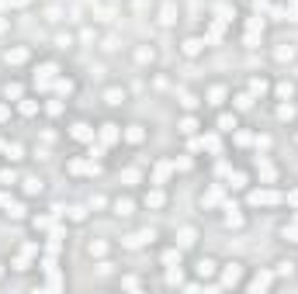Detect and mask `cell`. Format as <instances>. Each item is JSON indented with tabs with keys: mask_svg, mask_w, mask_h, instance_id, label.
<instances>
[{
	"mask_svg": "<svg viewBox=\"0 0 298 294\" xmlns=\"http://www.w3.org/2000/svg\"><path fill=\"white\" fill-rule=\"evenodd\" d=\"M0 274H3V270H0Z\"/></svg>",
	"mask_w": 298,
	"mask_h": 294,
	"instance_id": "1f68e13d",
	"label": "cell"
},
{
	"mask_svg": "<svg viewBox=\"0 0 298 294\" xmlns=\"http://www.w3.org/2000/svg\"><path fill=\"white\" fill-rule=\"evenodd\" d=\"M24 184H28V187H24L28 194H38V191H42V180H35V177H31V180H24Z\"/></svg>",
	"mask_w": 298,
	"mask_h": 294,
	"instance_id": "cb8c5ba5",
	"label": "cell"
},
{
	"mask_svg": "<svg viewBox=\"0 0 298 294\" xmlns=\"http://www.w3.org/2000/svg\"><path fill=\"white\" fill-rule=\"evenodd\" d=\"M3 118H7V107H3V104H0V121H3Z\"/></svg>",
	"mask_w": 298,
	"mask_h": 294,
	"instance_id": "4dcf8cb0",
	"label": "cell"
},
{
	"mask_svg": "<svg viewBox=\"0 0 298 294\" xmlns=\"http://www.w3.org/2000/svg\"><path fill=\"white\" fill-rule=\"evenodd\" d=\"M219 125H222V132H236V118H229V114L219 118Z\"/></svg>",
	"mask_w": 298,
	"mask_h": 294,
	"instance_id": "d6986e66",
	"label": "cell"
},
{
	"mask_svg": "<svg viewBox=\"0 0 298 294\" xmlns=\"http://www.w3.org/2000/svg\"><path fill=\"white\" fill-rule=\"evenodd\" d=\"M3 97L17 100V97H21V83H7V87H3Z\"/></svg>",
	"mask_w": 298,
	"mask_h": 294,
	"instance_id": "7c38bea8",
	"label": "cell"
},
{
	"mask_svg": "<svg viewBox=\"0 0 298 294\" xmlns=\"http://www.w3.org/2000/svg\"><path fill=\"white\" fill-rule=\"evenodd\" d=\"M163 263H166V267H170V263H180V249H166V253H163Z\"/></svg>",
	"mask_w": 298,
	"mask_h": 294,
	"instance_id": "2e32d148",
	"label": "cell"
},
{
	"mask_svg": "<svg viewBox=\"0 0 298 294\" xmlns=\"http://www.w3.org/2000/svg\"><path fill=\"white\" fill-rule=\"evenodd\" d=\"M278 59H281V63H288V59H295V49H292V45H288V49L281 45V49H278Z\"/></svg>",
	"mask_w": 298,
	"mask_h": 294,
	"instance_id": "ffe728a7",
	"label": "cell"
},
{
	"mask_svg": "<svg viewBox=\"0 0 298 294\" xmlns=\"http://www.w3.org/2000/svg\"><path fill=\"white\" fill-rule=\"evenodd\" d=\"M163 201H166V197H163V191H149V194H146V204H149V208H163Z\"/></svg>",
	"mask_w": 298,
	"mask_h": 294,
	"instance_id": "9c48e42d",
	"label": "cell"
},
{
	"mask_svg": "<svg viewBox=\"0 0 298 294\" xmlns=\"http://www.w3.org/2000/svg\"><path fill=\"white\" fill-rule=\"evenodd\" d=\"M201 49H205V38H187V42H184V56H187V59H194Z\"/></svg>",
	"mask_w": 298,
	"mask_h": 294,
	"instance_id": "3957f363",
	"label": "cell"
},
{
	"mask_svg": "<svg viewBox=\"0 0 298 294\" xmlns=\"http://www.w3.org/2000/svg\"><path fill=\"white\" fill-rule=\"evenodd\" d=\"M215 274V260H201L198 263V277H212Z\"/></svg>",
	"mask_w": 298,
	"mask_h": 294,
	"instance_id": "30bf717a",
	"label": "cell"
},
{
	"mask_svg": "<svg viewBox=\"0 0 298 294\" xmlns=\"http://www.w3.org/2000/svg\"><path fill=\"white\" fill-rule=\"evenodd\" d=\"M208 97H212V104H222V97H225V87H212V90H208Z\"/></svg>",
	"mask_w": 298,
	"mask_h": 294,
	"instance_id": "ac0fdd59",
	"label": "cell"
},
{
	"mask_svg": "<svg viewBox=\"0 0 298 294\" xmlns=\"http://www.w3.org/2000/svg\"><path fill=\"white\" fill-rule=\"evenodd\" d=\"M278 97H281V100H292V97H295V83H292V80H281V83H278Z\"/></svg>",
	"mask_w": 298,
	"mask_h": 294,
	"instance_id": "5b68a950",
	"label": "cell"
},
{
	"mask_svg": "<svg viewBox=\"0 0 298 294\" xmlns=\"http://www.w3.org/2000/svg\"><path fill=\"white\" fill-rule=\"evenodd\" d=\"M115 215H132V201H115Z\"/></svg>",
	"mask_w": 298,
	"mask_h": 294,
	"instance_id": "5bb4252c",
	"label": "cell"
},
{
	"mask_svg": "<svg viewBox=\"0 0 298 294\" xmlns=\"http://www.w3.org/2000/svg\"><path fill=\"white\" fill-rule=\"evenodd\" d=\"M159 21H163V24H173V21H177V10H173V3H163V10H159Z\"/></svg>",
	"mask_w": 298,
	"mask_h": 294,
	"instance_id": "52a82bcc",
	"label": "cell"
},
{
	"mask_svg": "<svg viewBox=\"0 0 298 294\" xmlns=\"http://www.w3.org/2000/svg\"><path fill=\"white\" fill-rule=\"evenodd\" d=\"M250 201H253V204H274V201H278V194H274V191H253V194H250Z\"/></svg>",
	"mask_w": 298,
	"mask_h": 294,
	"instance_id": "277c9868",
	"label": "cell"
},
{
	"mask_svg": "<svg viewBox=\"0 0 298 294\" xmlns=\"http://www.w3.org/2000/svg\"><path fill=\"white\" fill-rule=\"evenodd\" d=\"M0 184H3V187H10V184H14V173H7V170H3V173H0Z\"/></svg>",
	"mask_w": 298,
	"mask_h": 294,
	"instance_id": "f1b7e54d",
	"label": "cell"
},
{
	"mask_svg": "<svg viewBox=\"0 0 298 294\" xmlns=\"http://www.w3.org/2000/svg\"><path fill=\"white\" fill-rule=\"evenodd\" d=\"M194 128H198V121H194V118H184V121H180V132H184V135H191Z\"/></svg>",
	"mask_w": 298,
	"mask_h": 294,
	"instance_id": "7402d4cb",
	"label": "cell"
},
{
	"mask_svg": "<svg viewBox=\"0 0 298 294\" xmlns=\"http://www.w3.org/2000/svg\"><path fill=\"white\" fill-rule=\"evenodd\" d=\"M250 90L253 94H267V80H250Z\"/></svg>",
	"mask_w": 298,
	"mask_h": 294,
	"instance_id": "44dd1931",
	"label": "cell"
},
{
	"mask_svg": "<svg viewBox=\"0 0 298 294\" xmlns=\"http://www.w3.org/2000/svg\"><path fill=\"white\" fill-rule=\"evenodd\" d=\"M115 139H118V125H104V128H101V142H108V146H111Z\"/></svg>",
	"mask_w": 298,
	"mask_h": 294,
	"instance_id": "ba28073f",
	"label": "cell"
},
{
	"mask_svg": "<svg viewBox=\"0 0 298 294\" xmlns=\"http://www.w3.org/2000/svg\"><path fill=\"white\" fill-rule=\"evenodd\" d=\"M166 173H170V163H159V170H156V180L163 184V180H166Z\"/></svg>",
	"mask_w": 298,
	"mask_h": 294,
	"instance_id": "83f0119b",
	"label": "cell"
},
{
	"mask_svg": "<svg viewBox=\"0 0 298 294\" xmlns=\"http://www.w3.org/2000/svg\"><path fill=\"white\" fill-rule=\"evenodd\" d=\"M180 246H194V228H184L180 232Z\"/></svg>",
	"mask_w": 298,
	"mask_h": 294,
	"instance_id": "603a6c76",
	"label": "cell"
},
{
	"mask_svg": "<svg viewBox=\"0 0 298 294\" xmlns=\"http://www.w3.org/2000/svg\"><path fill=\"white\" fill-rule=\"evenodd\" d=\"M35 111H38L35 100H24V104H21V114H35Z\"/></svg>",
	"mask_w": 298,
	"mask_h": 294,
	"instance_id": "4316f807",
	"label": "cell"
},
{
	"mask_svg": "<svg viewBox=\"0 0 298 294\" xmlns=\"http://www.w3.org/2000/svg\"><path fill=\"white\" fill-rule=\"evenodd\" d=\"M122 100H125V90L111 87V90H108V104H122Z\"/></svg>",
	"mask_w": 298,
	"mask_h": 294,
	"instance_id": "4fadbf2b",
	"label": "cell"
},
{
	"mask_svg": "<svg viewBox=\"0 0 298 294\" xmlns=\"http://www.w3.org/2000/svg\"><path fill=\"white\" fill-rule=\"evenodd\" d=\"M45 17H49V21H59L63 10H59V7H45Z\"/></svg>",
	"mask_w": 298,
	"mask_h": 294,
	"instance_id": "484cf974",
	"label": "cell"
},
{
	"mask_svg": "<svg viewBox=\"0 0 298 294\" xmlns=\"http://www.w3.org/2000/svg\"><path fill=\"white\" fill-rule=\"evenodd\" d=\"M7 156L10 159H21V146H7Z\"/></svg>",
	"mask_w": 298,
	"mask_h": 294,
	"instance_id": "f546056e",
	"label": "cell"
},
{
	"mask_svg": "<svg viewBox=\"0 0 298 294\" xmlns=\"http://www.w3.org/2000/svg\"><path fill=\"white\" fill-rule=\"evenodd\" d=\"M143 139H146V128H143V125H129V128H125V142L139 146Z\"/></svg>",
	"mask_w": 298,
	"mask_h": 294,
	"instance_id": "7a4b0ae2",
	"label": "cell"
},
{
	"mask_svg": "<svg viewBox=\"0 0 298 294\" xmlns=\"http://www.w3.org/2000/svg\"><path fill=\"white\" fill-rule=\"evenodd\" d=\"M250 288H271V274H257Z\"/></svg>",
	"mask_w": 298,
	"mask_h": 294,
	"instance_id": "e0dca14e",
	"label": "cell"
},
{
	"mask_svg": "<svg viewBox=\"0 0 298 294\" xmlns=\"http://www.w3.org/2000/svg\"><path fill=\"white\" fill-rule=\"evenodd\" d=\"M24 59H28V49H24V45H17V49H7V52H3V63H7V66H17V63H24Z\"/></svg>",
	"mask_w": 298,
	"mask_h": 294,
	"instance_id": "6da1fadb",
	"label": "cell"
},
{
	"mask_svg": "<svg viewBox=\"0 0 298 294\" xmlns=\"http://www.w3.org/2000/svg\"><path fill=\"white\" fill-rule=\"evenodd\" d=\"M73 139H80V142H90V139H94L90 125H83V121H80V125H73Z\"/></svg>",
	"mask_w": 298,
	"mask_h": 294,
	"instance_id": "8992f818",
	"label": "cell"
},
{
	"mask_svg": "<svg viewBox=\"0 0 298 294\" xmlns=\"http://www.w3.org/2000/svg\"><path fill=\"white\" fill-rule=\"evenodd\" d=\"M87 253H90V256H104V253H108V246H104V242H90V246H87Z\"/></svg>",
	"mask_w": 298,
	"mask_h": 294,
	"instance_id": "9a60e30c",
	"label": "cell"
},
{
	"mask_svg": "<svg viewBox=\"0 0 298 294\" xmlns=\"http://www.w3.org/2000/svg\"><path fill=\"white\" fill-rule=\"evenodd\" d=\"M136 59H139V63H149V59H152V49H136Z\"/></svg>",
	"mask_w": 298,
	"mask_h": 294,
	"instance_id": "d4e9b609",
	"label": "cell"
},
{
	"mask_svg": "<svg viewBox=\"0 0 298 294\" xmlns=\"http://www.w3.org/2000/svg\"><path fill=\"white\" fill-rule=\"evenodd\" d=\"M222 281H225V284H236V281H239V263H229V267H225Z\"/></svg>",
	"mask_w": 298,
	"mask_h": 294,
	"instance_id": "8fae6325",
	"label": "cell"
}]
</instances>
